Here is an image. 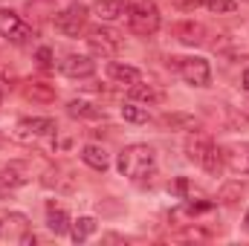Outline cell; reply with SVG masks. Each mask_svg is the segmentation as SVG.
I'll return each instance as SVG.
<instances>
[{
  "label": "cell",
  "mask_w": 249,
  "mask_h": 246,
  "mask_svg": "<svg viewBox=\"0 0 249 246\" xmlns=\"http://www.w3.org/2000/svg\"><path fill=\"white\" fill-rule=\"evenodd\" d=\"M160 9H157V3L154 0H133L130 6H127V26H130V32L133 35H154L157 29H160Z\"/></svg>",
  "instance_id": "obj_3"
},
{
  "label": "cell",
  "mask_w": 249,
  "mask_h": 246,
  "mask_svg": "<svg viewBox=\"0 0 249 246\" xmlns=\"http://www.w3.org/2000/svg\"><path fill=\"white\" fill-rule=\"evenodd\" d=\"M203 6H206L209 12H214V15H232V12L241 9L238 0H203Z\"/></svg>",
  "instance_id": "obj_23"
},
{
  "label": "cell",
  "mask_w": 249,
  "mask_h": 246,
  "mask_svg": "<svg viewBox=\"0 0 249 246\" xmlns=\"http://www.w3.org/2000/svg\"><path fill=\"white\" fill-rule=\"evenodd\" d=\"M127 0H99L96 6H93V12H96V18L99 20H105V23H113V20H119L127 15Z\"/></svg>",
  "instance_id": "obj_13"
},
{
  "label": "cell",
  "mask_w": 249,
  "mask_h": 246,
  "mask_svg": "<svg viewBox=\"0 0 249 246\" xmlns=\"http://www.w3.org/2000/svg\"><path fill=\"white\" fill-rule=\"evenodd\" d=\"M107 75H110L113 81H119V84H136V81L142 78V72H139L136 67L122 64V61H110L107 64Z\"/></svg>",
  "instance_id": "obj_18"
},
{
  "label": "cell",
  "mask_w": 249,
  "mask_h": 246,
  "mask_svg": "<svg viewBox=\"0 0 249 246\" xmlns=\"http://www.w3.org/2000/svg\"><path fill=\"white\" fill-rule=\"evenodd\" d=\"M0 38L12 44H26L32 38V26L12 9H0Z\"/></svg>",
  "instance_id": "obj_7"
},
{
  "label": "cell",
  "mask_w": 249,
  "mask_h": 246,
  "mask_svg": "<svg viewBox=\"0 0 249 246\" xmlns=\"http://www.w3.org/2000/svg\"><path fill=\"white\" fill-rule=\"evenodd\" d=\"M223 154V162L238 171V174H249V142H235V145H226L220 148Z\"/></svg>",
  "instance_id": "obj_10"
},
{
  "label": "cell",
  "mask_w": 249,
  "mask_h": 246,
  "mask_svg": "<svg viewBox=\"0 0 249 246\" xmlns=\"http://www.w3.org/2000/svg\"><path fill=\"white\" fill-rule=\"evenodd\" d=\"M87 18H90V9L87 6H81V3H72V6H67V9H61L58 15H55V29L61 32V35H67V38H75L84 26H87Z\"/></svg>",
  "instance_id": "obj_4"
},
{
  "label": "cell",
  "mask_w": 249,
  "mask_h": 246,
  "mask_svg": "<svg viewBox=\"0 0 249 246\" xmlns=\"http://www.w3.org/2000/svg\"><path fill=\"white\" fill-rule=\"evenodd\" d=\"M244 226L249 229V209H247V214H244Z\"/></svg>",
  "instance_id": "obj_27"
},
{
  "label": "cell",
  "mask_w": 249,
  "mask_h": 246,
  "mask_svg": "<svg viewBox=\"0 0 249 246\" xmlns=\"http://www.w3.org/2000/svg\"><path fill=\"white\" fill-rule=\"evenodd\" d=\"M81 159H84V165H90L96 171H107L110 168V154L102 145H84L81 148Z\"/></svg>",
  "instance_id": "obj_16"
},
{
  "label": "cell",
  "mask_w": 249,
  "mask_h": 246,
  "mask_svg": "<svg viewBox=\"0 0 249 246\" xmlns=\"http://www.w3.org/2000/svg\"><path fill=\"white\" fill-rule=\"evenodd\" d=\"M241 81H244V90H247V93H249V67H247V70H244V78H241Z\"/></svg>",
  "instance_id": "obj_26"
},
{
  "label": "cell",
  "mask_w": 249,
  "mask_h": 246,
  "mask_svg": "<svg viewBox=\"0 0 249 246\" xmlns=\"http://www.w3.org/2000/svg\"><path fill=\"white\" fill-rule=\"evenodd\" d=\"M58 70H61L67 78H90L96 72V61L87 58V55H67L58 64Z\"/></svg>",
  "instance_id": "obj_11"
},
{
  "label": "cell",
  "mask_w": 249,
  "mask_h": 246,
  "mask_svg": "<svg viewBox=\"0 0 249 246\" xmlns=\"http://www.w3.org/2000/svg\"><path fill=\"white\" fill-rule=\"evenodd\" d=\"M23 93H26L29 99H35V102H53V99H55V90H53L47 81H29V84L23 87Z\"/></svg>",
  "instance_id": "obj_21"
},
{
  "label": "cell",
  "mask_w": 249,
  "mask_h": 246,
  "mask_svg": "<svg viewBox=\"0 0 249 246\" xmlns=\"http://www.w3.org/2000/svg\"><path fill=\"white\" fill-rule=\"evenodd\" d=\"M122 119H124V122H133V124H145V122H148V110H145V107H139V105L130 99V102H124V105H122Z\"/></svg>",
  "instance_id": "obj_22"
},
{
  "label": "cell",
  "mask_w": 249,
  "mask_h": 246,
  "mask_svg": "<svg viewBox=\"0 0 249 246\" xmlns=\"http://www.w3.org/2000/svg\"><path fill=\"white\" fill-rule=\"evenodd\" d=\"M186 154H188L191 162L203 165L209 174H220V168H223V154H220V148H217L206 133H194V136H188Z\"/></svg>",
  "instance_id": "obj_2"
},
{
  "label": "cell",
  "mask_w": 249,
  "mask_h": 246,
  "mask_svg": "<svg viewBox=\"0 0 249 246\" xmlns=\"http://www.w3.org/2000/svg\"><path fill=\"white\" fill-rule=\"evenodd\" d=\"M35 61H38L41 70H50V67H53V50H50V47H41V50L35 53Z\"/></svg>",
  "instance_id": "obj_25"
},
{
  "label": "cell",
  "mask_w": 249,
  "mask_h": 246,
  "mask_svg": "<svg viewBox=\"0 0 249 246\" xmlns=\"http://www.w3.org/2000/svg\"><path fill=\"white\" fill-rule=\"evenodd\" d=\"M55 119H47V116H35V119H20L15 127V136L20 142H29V139H41V136H50L55 133Z\"/></svg>",
  "instance_id": "obj_8"
},
{
  "label": "cell",
  "mask_w": 249,
  "mask_h": 246,
  "mask_svg": "<svg viewBox=\"0 0 249 246\" xmlns=\"http://www.w3.org/2000/svg\"><path fill=\"white\" fill-rule=\"evenodd\" d=\"M116 168L122 177H130V180H142L148 174H154L157 168V154L151 145H127L119 159H116Z\"/></svg>",
  "instance_id": "obj_1"
},
{
  "label": "cell",
  "mask_w": 249,
  "mask_h": 246,
  "mask_svg": "<svg viewBox=\"0 0 249 246\" xmlns=\"http://www.w3.org/2000/svg\"><path fill=\"white\" fill-rule=\"evenodd\" d=\"M206 26L203 23H194V20H183V23H177L174 26V38L180 41V44H186V47H200V44H206Z\"/></svg>",
  "instance_id": "obj_12"
},
{
  "label": "cell",
  "mask_w": 249,
  "mask_h": 246,
  "mask_svg": "<svg viewBox=\"0 0 249 246\" xmlns=\"http://www.w3.org/2000/svg\"><path fill=\"white\" fill-rule=\"evenodd\" d=\"M0 197H3V185H0Z\"/></svg>",
  "instance_id": "obj_28"
},
{
  "label": "cell",
  "mask_w": 249,
  "mask_h": 246,
  "mask_svg": "<svg viewBox=\"0 0 249 246\" xmlns=\"http://www.w3.org/2000/svg\"><path fill=\"white\" fill-rule=\"evenodd\" d=\"M130 99L133 102H145V105H160L165 99V93L154 84H142V78L136 84H130Z\"/></svg>",
  "instance_id": "obj_17"
},
{
  "label": "cell",
  "mask_w": 249,
  "mask_h": 246,
  "mask_svg": "<svg viewBox=\"0 0 249 246\" xmlns=\"http://www.w3.org/2000/svg\"><path fill=\"white\" fill-rule=\"evenodd\" d=\"M47 229L53 235H67L70 232V214L64 206H55L53 200L47 203Z\"/></svg>",
  "instance_id": "obj_14"
},
{
  "label": "cell",
  "mask_w": 249,
  "mask_h": 246,
  "mask_svg": "<svg viewBox=\"0 0 249 246\" xmlns=\"http://www.w3.org/2000/svg\"><path fill=\"white\" fill-rule=\"evenodd\" d=\"M171 191H174V194H180V197H183V200H194V197H203V194H200V191H197V188H194V185L188 183L186 177H180V180H177V183L171 185Z\"/></svg>",
  "instance_id": "obj_24"
},
{
  "label": "cell",
  "mask_w": 249,
  "mask_h": 246,
  "mask_svg": "<svg viewBox=\"0 0 249 246\" xmlns=\"http://www.w3.org/2000/svg\"><path fill=\"white\" fill-rule=\"evenodd\" d=\"M87 47L102 58H113L122 47V38H119V32H113L107 26H93V29H87Z\"/></svg>",
  "instance_id": "obj_5"
},
{
  "label": "cell",
  "mask_w": 249,
  "mask_h": 246,
  "mask_svg": "<svg viewBox=\"0 0 249 246\" xmlns=\"http://www.w3.org/2000/svg\"><path fill=\"white\" fill-rule=\"evenodd\" d=\"M67 113H70L72 119H105V110H102L99 105L87 102V99H72V102L67 105Z\"/></svg>",
  "instance_id": "obj_15"
},
{
  "label": "cell",
  "mask_w": 249,
  "mask_h": 246,
  "mask_svg": "<svg viewBox=\"0 0 249 246\" xmlns=\"http://www.w3.org/2000/svg\"><path fill=\"white\" fill-rule=\"evenodd\" d=\"M162 124L171 127V130H197L200 127V122L194 116H188V113H165L162 116Z\"/></svg>",
  "instance_id": "obj_20"
},
{
  "label": "cell",
  "mask_w": 249,
  "mask_h": 246,
  "mask_svg": "<svg viewBox=\"0 0 249 246\" xmlns=\"http://www.w3.org/2000/svg\"><path fill=\"white\" fill-rule=\"evenodd\" d=\"M29 232V217L20 211H6L0 214V241H15L20 244V238Z\"/></svg>",
  "instance_id": "obj_9"
},
{
  "label": "cell",
  "mask_w": 249,
  "mask_h": 246,
  "mask_svg": "<svg viewBox=\"0 0 249 246\" xmlns=\"http://www.w3.org/2000/svg\"><path fill=\"white\" fill-rule=\"evenodd\" d=\"M177 61V72H180V78L191 84V87H209V81H212V67L206 58H197V55H191V58H174Z\"/></svg>",
  "instance_id": "obj_6"
},
{
  "label": "cell",
  "mask_w": 249,
  "mask_h": 246,
  "mask_svg": "<svg viewBox=\"0 0 249 246\" xmlns=\"http://www.w3.org/2000/svg\"><path fill=\"white\" fill-rule=\"evenodd\" d=\"M93 232H96V220H93V217H78V220L70 223V238H72L75 244H84Z\"/></svg>",
  "instance_id": "obj_19"
}]
</instances>
